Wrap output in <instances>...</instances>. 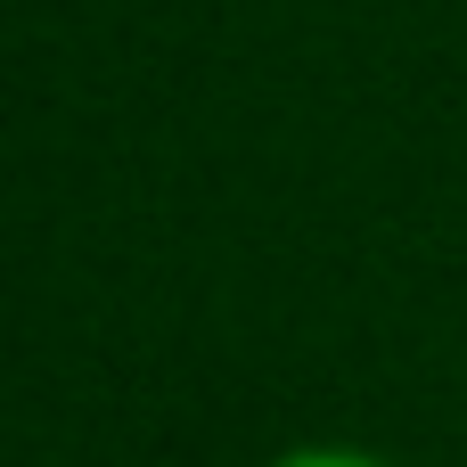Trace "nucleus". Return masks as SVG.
Listing matches in <instances>:
<instances>
[{
	"instance_id": "1",
	"label": "nucleus",
	"mask_w": 467,
	"mask_h": 467,
	"mask_svg": "<svg viewBox=\"0 0 467 467\" xmlns=\"http://www.w3.org/2000/svg\"><path fill=\"white\" fill-rule=\"evenodd\" d=\"M263 467H394V460L361 451V443H296V451H271Z\"/></svg>"
}]
</instances>
